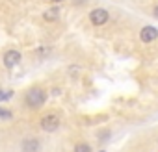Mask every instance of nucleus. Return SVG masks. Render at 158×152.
<instances>
[{
	"label": "nucleus",
	"mask_w": 158,
	"mask_h": 152,
	"mask_svg": "<svg viewBox=\"0 0 158 152\" xmlns=\"http://www.w3.org/2000/svg\"><path fill=\"white\" fill-rule=\"evenodd\" d=\"M11 117H13V113H11L10 110H6V108L0 106V119H2V121H10Z\"/></svg>",
	"instance_id": "9d476101"
},
{
	"label": "nucleus",
	"mask_w": 158,
	"mask_h": 152,
	"mask_svg": "<svg viewBox=\"0 0 158 152\" xmlns=\"http://www.w3.org/2000/svg\"><path fill=\"white\" fill-rule=\"evenodd\" d=\"M2 65H4V69L6 70H13V69H17L19 65H21V61H23V52L21 50H17V48H6L4 52H2Z\"/></svg>",
	"instance_id": "7ed1b4c3"
},
{
	"label": "nucleus",
	"mask_w": 158,
	"mask_h": 152,
	"mask_svg": "<svg viewBox=\"0 0 158 152\" xmlns=\"http://www.w3.org/2000/svg\"><path fill=\"white\" fill-rule=\"evenodd\" d=\"M15 93L13 91H6V89H2V87H0V104H4V102H8L11 97H13Z\"/></svg>",
	"instance_id": "6e6552de"
},
{
	"label": "nucleus",
	"mask_w": 158,
	"mask_h": 152,
	"mask_svg": "<svg viewBox=\"0 0 158 152\" xmlns=\"http://www.w3.org/2000/svg\"><path fill=\"white\" fill-rule=\"evenodd\" d=\"M41 150V139L37 135H24L19 141V152H39Z\"/></svg>",
	"instance_id": "20e7f679"
},
{
	"label": "nucleus",
	"mask_w": 158,
	"mask_h": 152,
	"mask_svg": "<svg viewBox=\"0 0 158 152\" xmlns=\"http://www.w3.org/2000/svg\"><path fill=\"white\" fill-rule=\"evenodd\" d=\"M139 39L143 43H152V41L158 39V30L154 26H143L141 32H139Z\"/></svg>",
	"instance_id": "0eeeda50"
},
{
	"label": "nucleus",
	"mask_w": 158,
	"mask_h": 152,
	"mask_svg": "<svg viewBox=\"0 0 158 152\" xmlns=\"http://www.w3.org/2000/svg\"><path fill=\"white\" fill-rule=\"evenodd\" d=\"M35 54H37V56H41V58H47V56L50 54V48H48V46H41V48H37V50H35Z\"/></svg>",
	"instance_id": "9b49d317"
},
{
	"label": "nucleus",
	"mask_w": 158,
	"mask_h": 152,
	"mask_svg": "<svg viewBox=\"0 0 158 152\" xmlns=\"http://www.w3.org/2000/svg\"><path fill=\"white\" fill-rule=\"evenodd\" d=\"M63 0H50V4H61Z\"/></svg>",
	"instance_id": "ddd939ff"
},
{
	"label": "nucleus",
	"mask_w": 158,
	"mask_h": 152,
	"mask_svg": "<svg viewBox=\"0 0 158 152\" xmlns=\"http://www.w3.org/2000/svg\"><path fill=\"white\" fill-rule=\"evenodd\" d=\"M108 19H110V13L104 8H95V10L89 11V22L93 26H102V24L108 22Z\"/></svg>",
	"instance_id": "39448f33"
},
{
	"label": "nucleus",
	"mask_w": 158,
	"mask_h": 152,
	"mask_svg": "<svg viewBox=\"0 0 158 152\" xmlns=\"http://www.w3.org/2000/svg\"><path fill=\"white\" fill-rule=\"evenodd\" d=\"M152 15H154V19H158V6H156V8L152 10Z\"/></svg>",
	"instance_id": "f8f14e48"
},
{
	"label": "nucleus",
	"mask_w": 158,
	"mask_h": 152,
	"mask_svg": "<svg viewBox=\"0 0 158 152\" xmlns=\"http://www.w3.org/2000/svg\"><path fill=\"white\" fill-rule=\"evenodd\" d=\"M74 152H93V150H91V146L88 143H78L74 146Z\"/></svg>",
	"instance_id": "1a4fd4ad"
},
{
	"label": "nucleus",
	"mask_w": 158,
	"mask_h": 152,
	"mask_svg": "<svg viewBox=\"0 0 158 152\" xmlns=\"http://www.w3.org/2000/svg\"><path fill=\"white\" fill-rule=\"evenodd\" d=\"M60 15H61L60 6H58V4H52L50 8H47V10L41 13V19H43L45 22H56V21H60Z\"/></svg>",
	"instance_id": "423d86ee"
},
{
	"label": "nucleus",
	"mask_w": 158,
	"mask_h": 152,
	"mask_svg": "<svg viewBox=\"0 0 158 152\" xmlns=\"http://www.w3.org/2000/svg\"><path fill=\"white\" fill-rule=\"evenodd\" d=\"M60 124H61V117H60L56 111H47V113H43L41 119H39V128H41V132H45V134H54V132H58Z\"/></svg>",
	"instance_id": "f03ea898"
},
{
	"label": "nucleus",
	"mask_w": 158,
	"mask_h": 152,
	"mask_svg": "<svg viewBox=\"0 0 158 152\" xmlns=\"http://www.w3.org/2000/svg\"><path fill=\"white\" fill-rule=\"evenodd\" d=\"M47 100H48V93L43 86H30L21 97V106L28 111H37L45 106Z\"/></svg>",
	"instance_id": "f257e3e1"
}]
</instances>
